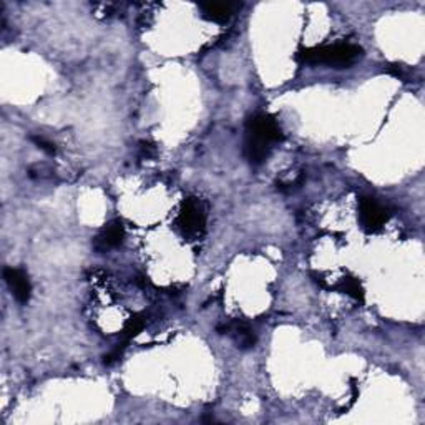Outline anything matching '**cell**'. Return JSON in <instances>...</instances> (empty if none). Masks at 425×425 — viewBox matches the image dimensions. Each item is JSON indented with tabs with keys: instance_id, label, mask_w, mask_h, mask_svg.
Segmentation results:
<instances>
[{
	"instance_id": "cell-1",
	"label": "cell",
	"mask_w": 425,
	"mask_h": 425,
	"mask_svg": "<svg viewBox=\"0 0 425 425\" xmlns=\"http://www.w3.org/2000/svg\"><path fill=\"white\" fill-rule=\"evenodd\" d=\"M282 140V131L271 115H252L246 123L245 155L252 165L265 163L272 145Z\"/></svg>"
},
{
	"instance_id": "cell-11",
	"label": "cell",
	"mask_w": 425,
	"mask_h": 425,
	"mask_svg": "<svg viewBox=\"0 0 425 425\" xmlns=\"http://www.w3.org/2000/svg\"><path fill=\"white\" fill-rule=\"evenodd\" d=\"M32 141H34L35 145H37V148H40L42 151H45V153L55 155V145L52 143V141L45 140L43 136H34Z\"/></svg>"
},
{
	"instance_id": "cell-6",
	"label": "cell",
	"mask_w": 425,
	"mask_h": 425,
	"mask_svg": "<svg viewBox=\"0 0 425 425\" xmlns=\"http://www.w3.org/2000/svg\"><path fill=\"white\" fill-rule=\"evenodd\" d=\"M123 235H125V231H123V226H121L120 221L110 222V225L106 226L105 230L97 236V240H95V242H93V247L98 252H106V251L113 250V247L121 245V241H123Z\"/></svg>"
},
{
	"instance_id": "cell-8",
	"label": "cell",
	"mask_w": 425,
	"mask_h": 425,
	"mask_svg": "<svg viewBox=\"0 0 425 425\" xmlns=\"http://www.w3.org/2000/svg\"><path fill=\"white\" fill-rule=\"evenodd\" d=\"M200 9L206 20H211V22H216V24L227 22L232 15L231 4H205V5H200Z\"/></svg>"
},
{
	"instance_id": "cell-4",
	"label": "cell",
	"mask_w": 425,
	"mask_h": 425,
	"mask_svg": "<svg viewBox=\"0 0 425 425\" xmlns=\"http://www.w3.org/2000/svg\"><path fill=\"white\" fill-rule=\"evenodd\" d=\"M359 216L362 227L367 232L381 231L389 220V211L384 205L374 198H361L359 203Z\"/></svg>"
},
{
	"instance_id": "cell-2",
	"label": "cell",
	"mask_w": 425,
	"mask_h": 425,
	"mask_svg": "<svg viewBox=\"0 0 425 425\" xmlns=\"http://www.w3.org/2000/svg\"><path fill=\"white\" fill-rule=\"evenodd\" d=\"M362 48L354 43H336L326 47L306 48L297 53V60L309 65H332V67H346L361 57Z\"/></svg>"
},
{
	"instance_id": "cell-10",
	"label": "cell",
	"mask_w": 425,
	"mask_h": 425,
	"mask_svg": "<svg viewBox=\"0 0 425 425\" xmlns=\"http://www.w3.org/2000/svg\"><path fill=\"white\" fill-rule=\"evenodd\" d=\"M337 290L344 292V295L352 296L354 299H357V301L364 299L362 286L359 285V281L354 280V277H344V280L341 281V285L337 286Z\"/></svg>"
},
{
	"instance_id": "cell-7",
	"label": "cell",
	"mask_w": 425,
	"mask_h": 425,
	"mask_svg": "<svg viewBox=\"0 0 425 425\" xmlns=\"http://www.w3.org/2000/svg\"><path fill=\"white\" fill-rule=\"evenodd\" d=\"M221 334H230V336L235 339L236 346L240 349H251L255 347L256 344V336L255 332L251 331L250 326L245 322H230L225 324V327H220Z\"/></svg>"
},
{
	"instance_id": "cell-5",
	"label": "cell",
	"mask_w": 425,
	"mask_h": 425,
	"mask_svg": "<svg viewBox=\"0 0 425 425\" xmlns=\"http://www.w3.org/2000/svg\"><path fill=\"white\" fill-rule=\"evenodd\" d=\"M4 277L7 286L12 291L15 299H17L20 304H27L30 299V292H32V286H30V281L27 275L22 270H15V267H5Z\"/></svg>"
},
{
	"instance_id": "cell-3",
	"label": "cell",
	"mask_w": 425,
	"mask_h": 425,
	"mask_svg": "<svg viewBox=\"0 0 425 425\" xmlns=\"http://www.w3.org/2000/svg\"><path fill=\"white\" fill-rule=\"evenodd\" d=\"M178 225L185 236L198 237L203 235L206 226V212L203 205L196 198H188L181 205Z\"/></svg>"
},
{
	"instance_id": "cell-9",
	"label": "cell",
	"mask_w": 425,
	"mask_h": 425,
	"mask_svg": "<svg viewBox=\"0 0 425 425\" xmlns=\"http://www.w3.org/2000/svg\"><path fill=\"white\" fill-rule=\"evenodd\" d=\"M145 327V319L143 316H133L130 319L128 322L125 324V329L123 332H121V336H123V342H121V347H126V344H128L131 339L138 336L141 332V329Z\"/></svg>"
}]
</instances>
